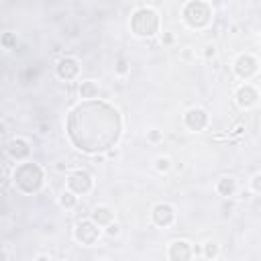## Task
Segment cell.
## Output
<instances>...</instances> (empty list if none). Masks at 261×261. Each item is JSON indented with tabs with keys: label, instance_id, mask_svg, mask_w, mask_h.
I'll use <instances>...</instances> for the list:
<instances>
[{
	"label": "cell",
	"instance_id": "1",
	"mask_svg": "<svg viewBox=\"0 0 261 261\" xmlns=\"http://www.w3.org/2000/svg\"><path fill=\"white\" fill-rule=\"evenodd\" d=\"M122 120L118 110L102 100H86L67 116V137L84 153H102L120 139Z\"/></svg>",
	"mask_w": 261,
	"mask_h": 261
},
{
	"label": "cell",
	"instance_id": "2",
	"mask_svg": "<svg viewBox=\"0 0 261 261\" xmlns=\"http://www.w3.org/2000/svg\"><path fill=\"white\" fill-rule=\"evenodd\" d=\"M130 29L137 37H153L159 29V16L153 8L141 6L130 16Z\"/></svg>",
	"mask_w": 261,
	"mask_h": 261
},
{
	"label": "cell",
	"instance_id": "3",
	"mask_svg": "<svg viewBox=\"0 0 261 261\" xmlns=\"http://www.w3.org/2000/svg\"><path fill=\"white\" fill-rule=\"evenodd\" d=\"M14 184L22 192L33 194L43 186V169L37 163H22L14 169Z\"/></svg>",
	"mask_w": 261,
	"mask_h": 261
},
{
	"label": "cell",
	"instance_id": "4",
	"mask_svg": "<svg viewBox=\"0 0 261 261\" xmlns=\"http://www.w3.org/2000/svg\"><path fill=\"white\" fill-rule=\"evenodd\" d=\"M184 20L190 24V27H194V29H202V27H206L208 22H210V16H212V8H210V4H206V2H202V0H192V2H188L186 6H184Z\"/></svg>",
	"mask_w": 261,
	"mask_h": 261
},
{
	"label": "cell",
	"instance_id": "5",
	"mask_svg": "<svg viewBox=\"0 0 261 261\" xmlns=\"http://www.w3.org/2000/svg\"><path fill=\"white\" fill-rule=\"evenodd\" d=\"M67 186L73 194H88L92 190V175L88 171L77 169L67 177Z\"/></svg>",
	"mask_w": 261,
	"mask_h": 261
},
{
	"label": "cell",
	"instance_id": "6",
	"mask_svg": "<svg viewBox=\"0 0 261 261\" xmlns=\"http://www.w3.org/2000/svg\"><path fill=\"white\" fill-rule=\"evenodd\" d=\"M98 226L92 222V220H82V222H77V226H75V239L80 241V243H84V245H92V243H96L98 241Z\"/></svg>",
	"mask_w": 261,
	"mask_h": 261
},
{
	"label": "cell",
	"instance_id": "7",
	"mask_svg": "<svg viewBox=\"0 0 261 261\" xmlns=\"http://www.w3.org/2000/svg\"><path fill=\"white\" fill-rule=\"evenodd\" d=\"M4 149H6V155L14 161H20V159L29 157V153H31V147L24 139H10Z\"/></svg>",
	"mask_w": 261,
	"mask_h": 261
},
{
	"label": "cell",
	"instance_id": "8",
	"mask_svg": "<svg viewBox=\"0 0 261 261\" xmlns=\"http://www.w3.org/2000/svg\"><path fill=\"white\" fill-rule=\"evenodd\" d=\"M192 253H194V249L188 241H173L169 245V259L171 261H190Z\"/></svg>",
	"mask_w": 261,
	"mask_h": 261
},
{
	"label": "cell",
	"instance_id": "9",
	"mask_svg": "<svg viewBox=\"0 0 261 261\" xmlns=\"http://www.w3.org/2000/svg\"><path fill=\"white\" fill-rule=\"evenodd\" d=\"M55 69H57V75L61 80H73L77 75V71H80V65H77V61L73 57H61L57 61Z\"/></svg>",
	"mask_w": 261,
	"mask_h": 261
},
{
	"label": "cell",
	"instance_id": "10",
	"mask_svg": "<svg viewBox=\"0 0 261 261\" xmlns=\"http://www.w3.org/2000/svg\"><path fill=\"white\" fill-rule=\"evenodd\" d=\"M186 126L190 130H202L206 124H208V114L202 110V108H192L186 112Z\"/></svg>",
	"mask_w": 261,
	"mask_h": 261
},
{
	"label": "cell",
	"instance_id": "11",
	"mask_svg": "<svg viewBox=\"0 0 261 261\" xmlns=\"http://www.w3.org/2000/svg\"><path fill=\"white\" fill-rule=\"evenodd\" d=\"M151 216H153V222L157 224V226H169L171 222H173V208L169 206V204H157L155 208H153V212H151Z\"/></svg>",
	"mask_w": 261,
	"mask_h": 261
},
{
	"label": "cell",
	"instance_id": "12",
	"mask_svg": "<svg viewBox=\"0 0 261 261\" xmlns=\"http://www.w3.org/2000/svg\"><path fill=\"white\" fill-rule=\"evenodd\" d=\"M234 71L241 75V77H251L255 71H257V61H255V57H251V55H241L237 61H234Z\"/></svg>",
	"mask_w": 261,
	"mask_h": 261
},
{
	"label": "cell",
	"instance_id": "13",
	"mask_svg": "<svg viewBox=\"0 0 261 261\" xmlns=\"http://www.w3.org/2000/svg\"><path fill=\"white\" fill-rule=\"evenodd\" d=\"M257 98H259V94H257V90H255L253 86H241V88L237 90V102H239V106H243V108L253 106V104L257 102Z\"/></svg>",
	"mask_w": 261,
	"mask_h": 261
},
{
	"label": "cell",
	"instance_id": "14",
	"mask_svg": "<svg viewBox=\"0 0 261 261\" xmlns=\"http://www.w3.org/2000/svg\"><path fill=\"white\" fill-rule=\"evenodd\" d=\"M92 218H94L96 224H100V226H108V224H112L114 212H112L108 206H98V208H94Z\"/></svg>",
	"mask_w": 261,
	"mask_h": 261
},
{
	"label": "cell",
	"instance_id": "15",
	"mask_svg": "<svg viewBox=\"0 0 261 261\" xmlns=\"http://www.w3.org/2000/svg\"><path fill=\"white\" fill-rule=\"evenodd\" d=\"M80 96L86 98V100H94V98L98 96V86H96V82H92V80L82 82V84H80Z\"/></svg>",
	"mask_w": 261,
	"mask_h": 261
},
{
	"label": "cell",
	"instance_id": "16",
	"mask_svg": "<svg viewBox=\"0 0 261 261\" xmlns=\"http://www.w3.org/2000/svg\"><path fill=\"white\" fill-rule=\"evenodd\" d=\"M216 190H218V194L220 196H232L234 192H237V181L232 179V177H222L220 181H218V186H216Z\"/></svg>",
	"mask_w": 261,
	"mask_h": 261
},
{
	"label": "cell",
	"instance_id": "17",
	"mask_svg": "<svg viewBox=\"0 0 261 261\" xmlns=\"http://www.w3.org/2000/svg\"><path fill=\"white\" fill-rule=\"evenodd\" d=\"M59 200H61V206H65V208H73L75 202H77L75 196H73V192H63Z\"/></svg>",
	"mask_w": 261,
	"mask_h": 261
},
{
	"label": "cell",
	"instance_id": "18",
	"mask_svg": "<svg viewBox=\"0 0 261 261\" xmlns=\"http://www.w3.org/2000/svg\"><path fill=\"white\" fill-rule=\"evenodd\" d=\"M204 255H206L208 259H214V257L218 255V245H216V243H212V241H210V243H206V245H204Z\"/></svg>",
	"mask_w": 261,
	"mask_h": 261
},
{
	"label": "cell",
	"instance_id": "19",
	"mask_svg": "<svg viewBox=\"0 0 261 261\" xmlns=\"http://www.w3.org/2000/svg\"><path fill=\"white\" fill-rule=\"evenodd\" d=\"M155 163H157V169H159V171H167V169H169V159H167V157H157Z\"/></svg>",
	"mask_w": 261,
	"mask_h": 261
},
{
	"label": "cell",
	"instance_id": "20",
	"mask_svg": "<svg viewBox=\"0 0 261 261\" xmlns=\"http://www.w3.org/2000/svg\"><path fill=\"white\" fill-rule=\"evenodd\" d=\"M251 188H253L255 192H261V173H257V175L251 179Z\"/></svg>",
	"mask_w": 261,
	"mask_h": 261
},
{
	"label": "cell",
	"instance_id": "21",
	"mask_svg": "<svg viewBox=\"0 0 261 261\" xmlns=\"http://www.w3.org/2000/svg\"><path fill=\"white\" fill-rule=\"evenodd\" d=\"M126 69H128V67H126V61H124V59H120V61H118V65H116V71H118V73H126Z\"/></svg>",
	"mask_w": 261,
	"mask_h": 261
},
{
	"label": "cell",
	"instance_id": "22",
	"mask_svg": "<svg viewBox=\"0 0 261 261\" xmlns=\"http://www.w3.org/2000/svg\"><path fill=\"white\" fill-rule=\"evenodd\" d=\"M110 237H116L118 234V224H108V230H106Z\"/></svg>",
	"mask_w": 261,
	"mask_h": 261
},
{
	"label": "cell",
	"instance_id": "23",
	"mask_svg": "<svg viewBox=\"0 0 261 261\" xmlns=\"http://www.w3.org/2000/svg\"><path fill=\"white\" fill-rule=\"evenodd\" d=\"M10 43H12V35H8V33H6V35L2 37V45H4V47H8Z\"/></svg>",
	"mask_w": 261,
	"mask_h": 261
},
{
	"label": "cell",
	"instance_id": "24",
	"mask_svg": "<svg viewBox=\"0 0 261 261\" xmlns=\"http://www.w3.org/2000/svg\"><path fill=\"white\" fill-rule=\"evenodd\" d=\"M204 55H206V57L214 55V45H208V47H206V51H204Z\"/></svg>",
	"mask_w": 261,
	"mask_h": 261
},
{
	"label": "cell",
	"instance_id": "25",
	"mask_svg": "<svg viewBox=\"0 0 261 261\" xmlns=\"http://www.w3.org/2000/svg\"><path fill=\"white\" fill-rule=\"evenodd\" d=\"M159 137H161V135H159V133H155V130H153V133H149V139H151V141H157Z\"/></svg>",
	"mask_w": 261,
	"mask_h": 261
},
{
	"label": "cell",
	"instance_id": "26",
	"mask_svg": "<svg viewBox=\"0 0 261 261\" xmlns=\"http://www.w3.org/2000/svg\"><path fill=\"white\" fill-rule=\"evenodd\" d=\"M37 261H49V257H47V255H39Z\"/></svg>",
	"mask_w": 261,
	"mask_h": 261
}]
</instances>
